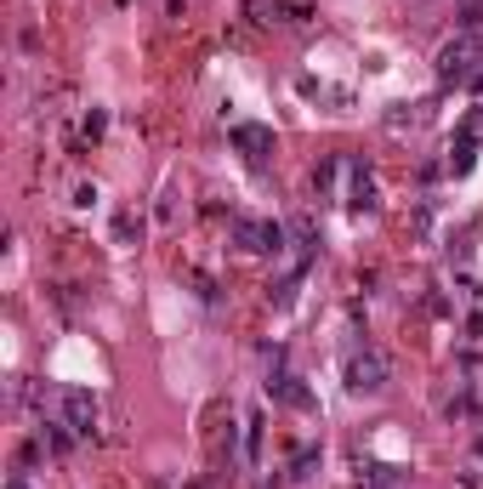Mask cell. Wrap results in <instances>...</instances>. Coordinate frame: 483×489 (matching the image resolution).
Returning a JSON list of instances; mask_svg holds the SVG:
<instances>
[{
	"mask_svg": "<svg viewBox=\"0 0 483 489\" xmlns=\"http://www.w3.org/2000/svg\"><path fill=\"white\" fill-rule=\"evenodd\" d=\"M387 376H393V364H387V353H376V347H364V353L347 359V393H381Z\"/></svg>",
	"mask_w": 483,
	"mask_h": 489,
	"instance_id": "3",
	"label": "cell"
},
{
	"mask_svg": "<svg viewBox=\"0 0 483 489\" xmlns=\"http://www.w3.org/2000/svg\"><path fill=\"white\" fill-rule=\"evenodd\" d=\"M228 137H233V148H239L251 165H268V154H273V131H268V126H251V120H239Z\"/></svg>",
	"mask_w": 483,
	"mask_h": 489,
	"instance_id": "5",
	"label": "cell"
},
{
	"mask_svg": "<svg viewBox=\"0 0 483 489\" xmlns=\"http://www.w3.org/2000/svg\"><path fill=\"white\" fill-rule=\"evenodd\" d=\"M358 478H364V489H404V467L370 461V467H358Z\"/></svg>",
	"mask_w": 483,
	"mask_h": 489,
	"instance_id": "8",
	"label": "cell"
},
{
	"mask_svg": "<svg viewBox=\"0 0 483 489\" xmlns=\"http://www.w3.org/2000/svg\"><path fill=\"white\" fill-rule=\"evenodd\" d=\"M12 489H23V484H12Z\"/></svg>",
	"mask_w": 483,
	"mask_h": 489,
	"instance_id": "12",
	"label": "cell"
},
{
	"mask_svg": "<svg viewBox=\"0 0 483 489\" xmlns=\"http://www.w3.org/2000/svg\"><path fill=\"white\" fill-rule=\"evenodd\" d=\"M353 211H376V182H370L364 165H353V194H347Z\"/></svg>",
	"mask_w": 483,
	"mask_h": 489,
	"instance_id": "9",
	"label": "cell"
},
{
	"mask_svg": "<svg viewBox=\"0 0 483 489\" xmlns=\"http://www.w3.org/2000/svg\"><path fill=\"white\" fill-rule=\"evenodd\" d=\"M120 239H143V222H137V217H120Z\"/></svg>",
	"mask_w": 483,
	"mask_h": 489,
	"instance_id": "11",
	"label": "cell"
},
{
	"mask_svg": "<svg viewBox=\"0 0 483 489\" xmlns=\"http://www.w3.org/2000/svg\"><path fill=\"white\" fill-rule=\"evenodd\" d=\"M472 160H478V131H472V126H461V131H455V143H449V171L466 177V171H472Z\"/></svg>",
	"mask_w": 483,
	"mask_h": 489,
	"instance_id": "7",
	"label": "cell"
},
{
	"mask_svg": "<svg viewBox=\"0 0 483 489\" xmlns=\"http://www.w3.org/2000/svg\"><path fill=\"white\" fill-rule=\"evenodd\" d=\"M233 239H239V251H251V256H279L285 251V222H256V217H239L233 222Z\"/></svg>",
	"mask_w": 483,
	"mask_h": 489,
	"instance_id": "2",
	"label": "cell"
},
{
	"mask_svg": "<svg viewBox=\"0 0 483 489\" xmlns=\"http://www.w3.org/2000/svg\"><path fill=\"white\" fill-rule=\"evenodd\" d=\"M63 427H74V438L97 433V399H91L86 387H69L63 393Z\"/></svg>",
	"mask_w": 483,
	"mask_h": 489,
	"instance_id": "4",
	"label": "cell"
},
{
	"mask_svg": "<svg viewBox=\"0 0 483 489\" xmlns=\"http://www.w3.org/2000/svg\"><path fill=\"white\" fill-rule=\"evenodd\" d=\"M461 29H466V35L483 29V0H466V6H461Z\"/></svg>",
	"mask_w": 483,
	"mask_h": 489,
	"instance_id": "10",
	"label": "cell"
},
{
	"mask_svg": "<svg viewBox=\"0 0 483 489\" xmlns=\"http://www.w3.org/2000/svg\"><path fill=\"white\" fill-rule=\"evenodd\" d=\"M478 57H483V46L478 35H455L438 52V80L444 86H461V80H478Z\"/></svg>",
	"mask_w": 483,
	"mask_h": 489,
	"instance_id": "1",
	"label": "cell"
},
{
	"mask_svg": "<svg viewBox=\"0 0 483 489\" xmlns=\"http://www.w3.org/2000/svg\"><path fill=\"white\" fill-rule=\"evenodd\" d=\"M268 399H273V404H290V410H307V404H313V399H307V387H302L296 376H285V370L268 376Z\"/></svg>",
	"mask_w": 483,
	"mask_h": 489,
	"instance_id": "6",
	"label": "cell"
}]
</instances>
